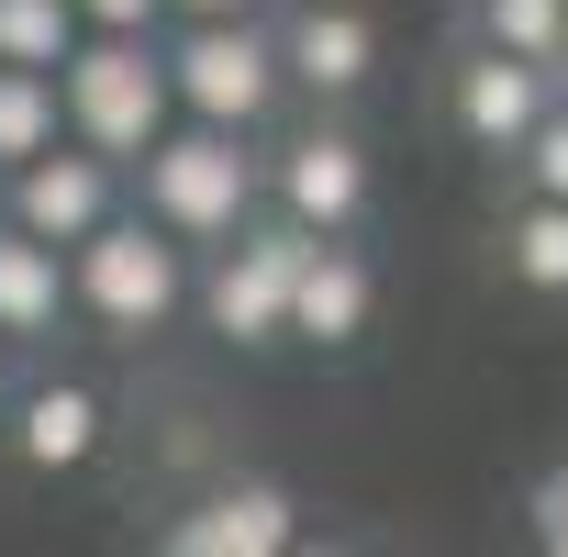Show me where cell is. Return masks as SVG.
Segmentation results:
<instances>
[{"label": "cell", "mask_w": 568, "mask_h": 557, "mask_svg": "<svg viewBox=\"0 0 568 557\" xmlns=\"http://www.w3.org/2000/svg\"><path fill=\"white\" fill-rule=\"evenodd\" d=\"M123 179L145 190V212H134V223H156L179 256H190V245H234V234L256 223V156H245L234 134L168 123V134H156Z\"/></svg>", "instance_id": "cell-1"}, {"label": "cell", "mask_w": 568, "mask_h": 557, "mask_svg": "<svg viewBox=\"0 0 568 557\" xmlns=\"http://www.w3.org/2000/svg\"><path fill=\"white\" fill-rule=\"evenodd\" d=\"M156 68H168V112H190L201 134H234V145L291 101L267 23H179V34L156 45Z\"/></svg>", "instance_id": "cell-2"}, {"label": "cell", "mask_w": 568, "mask_h": 557, "mask_svg": "<svg viewBox=\"0 0 568 557\" xmlns=\"http://www.w3.org/2000/svg\"><path fill=\"white\" fill-rule=\"evenodd\" d=\"M57 123L68 145H90L101 168H134L179 112H168V68L156 45H112V34H79V57L57 68Z\"/></svg>", "instance_id": "cell-3"}, {"label": "cell", "mask_w": 568, "mask_h": 557, "mask_svg": "<svg viewBox=\"0 0 568 557\" xmlns=\"http://www.w3.org/2000/svg\"><path fill=\"white\" fill-rule=\"evenodd\" d=\"M179 302H190V256L156 223L112 212L90 245H68V313H90L101 335H156Z\"/></svg>", "instance_id": "cell-4"}, {"label": "cell", "mask_w": 568, "mask_h": 557, "mask_svg": "<svg viewBox=\"0 0 568 557\" xmlns=\"http://www.w3.org/2000/svg\"><path fill=\"white\" fill-rule=\"evenodd\" d=\"M256 201H278V223L313 234V245H346L368 223V201H379V168H368V145L346 123H313L256 168Z\"/></svg>", "instance_id": "cell-5"}, {"label": "cell", "mask_w": 568, "mask_h": 557, "mask_svg": "<svg viewBox=\"0 0 568 557\" xmlns=\"http://www.w3.org/2000/svg\"><path fill=\"white\" fill-rule=\"evenodd\" d=\"M302 256H313V234L245 223V234L212 256V278H201L212 335H223V346H278V335H291V278H302Z\"/></svg>", "instance_id": "cell-6"}, {"label": "cell", "mask_w": 568, "mask_h": 557, "mask_svg": "<svg viewBox=\"0 0 568 557\" xmlns=\"http://www.w3.org/2000/svg\"><path fill=\"white\" fill-rule=\"evenodd\" d=\"M267 34H278V79H291L302 101H324V112L368 101V79H379V23H368V0H291Z\"/></svg>", "instance_id": "cell-7"}, {"label": "cell", "mask_w": 568, "mask_h": 557, "mask_svg": "<svg viewBox=\"0 0 568 557\" xmlns=\"http://www.w3.org/2000/svg\"><path fill=\"white\" fill-rule=\"evenodd\" d=\"M112 212H123V168H101L90 145H45L34 168L0 179V223L34 245H90Z\"/></svg>", "instance_id": "cell-8"}, {"label": "cell", "mask_w": 568, "mask_h": 557, "mask_svg": "<svg viewBox=\"0 0 568 557\" xmlns=\"http://www.w3.org/2000/svg\"><path fill=\"white\" fill-rule=\"evenodd\" d=\"M546 101H557V79L546 68H513L490 45H457V68H446V134L479 145V156H513L546 123Z\"/></svg>", "instance_id": "cell-9"}, {"label": "cell", "mask_w": 568, "mask_h": 557, "mask_svg": "<svg viewBox=\"0 0 568 557\" xmlns=\"http://www.w3.org/2000/svg\"><path fill=\"white\" fill-rule=\"evenodd\" d=\"M179 535H190V557H291L302 513H291L278 479H223L201 513H179Z\"/></svg>", "instance_id": "cell-10"}, {"label": "cell", "mask_w": 568, "mask_h": 557, "mask_svg": "<svg viewBox=\"0 0 568 557\" xmlns=\"http://www.w3.org/2000/svg\"><path fill=\"white\" fill-rule=\"evenodd\" d=\"M368 313H379V267L357 245H313L302 278H291V335L302 346H357Z\"/></svg>", "instance_id": "cell-11"}, {"label": "cell", "mask_w": 568, "mask_h": 557, "mask_svg": "<svg viewBox=\"0 0 568 557\" xmlns=\"http://www.w3.org/2000/svg\"><path fill=\"white\" fill-rule=\"evenodd\" d=\"M90 446H101V391L90 379H45V391H23V424H12V457L23 468H90Z\"/></svg>", "instance_id": "cell-12"}, {"label": "cell", "mask_w": 568, "mask_h": 557, "mask_svg": "<svg viewBox=\"0 0 568 557\" xmlns=\"http://www.w3.org/2000/svg\"><path fill=\"white\" fill-rule=\"evenodd\" d=\"M68 324V256L0 223V346H34Z\"/></svg>", "instance_id": "cell-13"}, {"label": "cell", "mask_w": 568, "mask_h": 557, "mask_svg": "<svg viewBox=\"0 0 568 557\" xmlns=\"http://www.w3.org/2000/svg\"><path fill=\"white\" fill-rule=\"evenodd\" d=\"M468 45L513 57V68H568V0H468Z\"/></svg>", "instance_id": "cell-14"}, {"label": "cell", "mask_w": 568, "mask_h": 557, "mask_svg": "<svg viewBox=\"0 0 568 557\" xmlns=\"http://www.w3.org/2000/svg\"><path fill=\"white\" fill-rule=\"evenodd\" d=\"M501 267L524 278L535 302H568V212L557 201H513L501 212Z\"/></svg>", "instance_id": "cell-15"}, {"label": "cell", "mask_w": 568, "mask_h": 557, "mask_svg": "<svg viewBox=\"0 0 568 557\" xmlns=\"http://www.w3.org/2000/svg\"><path fill=\"white\" fill-rule=\"evenodd\" d=\"M68 57H79V12H68V0H0V68L57 79Z\"/></svg>", "instance_id": "cell-16"}, {"label": "cell", "mask_w": 568, "mask_h": 557, "mask_svg": "<svg viewBox=\"0 0 568 557\" xmlns=\"http://www.w3.org/2000/svg\"><path fill=\"white\" fill-rule=\"evenodd\" d=\"M45 145H68V123H57V79L0 68V179H12V168H34Z\"/></svg>", "instance_id": "cell-17"}, {"label": "cell", "mask_w": 568, "mask_h": 557, "mask_svg": "<svg viewBox=\"0 0 568 557\" xmlns=\"http://www.w3.org/2000/svg\"><path fill=\"white\" fill-rule=\"evenodd\" d=\"M501 168H513V190H524V201H557V212H568V101H546V123H535Z\"/></svg>", "instance_id": "cell-18"}, {"label": "cell", "mask_w": 568, "mask_h": 557, "mask_svg": "<svg viewBox=\"0 0 568 557\" xmlns=\"http://www.w3.org/2000/svg\"><path fill=\"white\" fill-rule=\"evenodd\" d=\"M68 12H79V34H112V45H156L168 0H68Z\"/></svg>", "instance_id": "cell-19"}, {"label": "cell", "mask_w": 568, "mask_h": 557, "mask_svg": "<svg viewBox=\"0 0 568 557\" xmlns=\"http://www.w3.org/2000/svg\"><path fill=\"white\" fill-rule=\"evenodd\" d=\"M535 535H546V546H568V457L535 479Z\"/></svg>", "instance_id": "cell-20"}, {"label": "cell", "mask_w": 568, "mask_h": 557, "mask_svg": "<svg viewBox=\"0 0 568 557\" xmlns=\"http://www.w3.org/2000/svg\"><path fill=\"white\" fill-rule=\"evenodd\" d=\"M179 23H256V0H168Z\"/></svg>", "instance_id": "cell-21"}, {"label": "cell", "mask_w": 568, "mask_h": 557, "mask_svg": "<svg viewBox=\"0 0 568 557\" xmlns=\"http://www.w3.org/2000/svg\"><path fill=\"white\" fill-rule=\"evenodd\" d=\"M291 557H335V546H291Z\"/></svg>", "instance_id": "cell-22"}, {"label": "cell", "mask_w": 568, "mask_h": 557, "mask_svg": "<svg viewBox=\"0 0 568 557\" xmlns=\"http://www.w3.org/2000/svg\"><path fill=\"white\" fill-rule=\"evenodd\" d=\"M535 557H568V546H535Z\"/></svg>", "instance_id": "cell-23"}, {"label": "cell", "mask_w": 568, "mask_h": 557, "mask_svg": "<svg viewBox=\"0 0 568 557\" xmlns=\"http://www.w3.org/2000/svg\"><path fill=\"white\" fill-rule=\"evenodd\" d=\"M557 101H568V68H557Z\"/></svg>", "instance_id": "cell-24"}, {"label": "cell", "mask_w": 568, "mask_h": 557, "mask_svg": "<svg viewBox=\"0 0 568 557\" xmlns=\"http://www.w3.org/2000/svg\"><path fill=\"white\" fill-rule=\"evenodd\" d=\"M0 357H12V346H0Z\"/></svg>", "instance_id": "cell-25"}]
</instances>
